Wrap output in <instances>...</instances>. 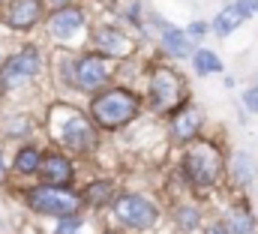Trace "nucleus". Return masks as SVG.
I'll use <instances>...</instances> for the list:
<instances>
[{
	"label": "nucleus",
	"instance_id": "ddd939ff",
	"mask_svg": "<svg viewBox=\"0 0 258 234\" xmlns=\"http://www.w3.org/2000/svg\"><path fill=\"white\" fill-rule=\"evenodd\" d=\"M222 231L225 234H255V219L246 207H234L225 213L222 219Z\"/></svg>",
	"mask_w": 258,
	"mask_h": 234
},
{
	"label": "nucleus",
	"instance_id": "6ab92c4d",
	"mask_svg": "<svg viewBox=\"0 0 258 234\" xmlns=\"http://www.w3.org/2000/svg\"><path fill=\"white\" fill-rule=\"evenodd\" d=\"M111 189H114V186H111L108 180H102V183H90L84 195H87V201L99 204V201H105V195H111Z\"/></svg>",
	"mask_w": 258,
	"mask_h": 234
},
{
	"label": "nucleus",
	"instance_id": "5701e85b",
	"mask_svg": "<svg viewBox=\"0 0 258 234\" xmlns=\"http://www.w3.org/2000/svg\"><path fill=\"white\" fill-rule=\"evenodd\" d=\"M243 102H246V108H249L252 114H258V90H246V93H243Z\"/></svg>",
	"mask_w": 258,
	"mask_h": 234
},
{
	"label": "nucleus",
	"instance_id": "dca6fc26",
	"mask_svg": "<svg viewBox=\"0 0 258 234\" xmlns=\"http://www.w3.org/2000/svg\"><path fill=\"white\" fill-rule=\"evenodd\" d=\"M162 42H165L168 54H174V57H186L189 54V36L183 30H177L174 24H165L162 27Z\"/></svg>",
	"mask_w": 258,
	"mask_h": 234
},
{
	"label": "nucleus",
	"instance_id": "f257e3e1",
	"mask_svg": "<svg viewBox=\"0 0 258 234\" xmlns=\"http://www.w3.org/2000/svg\"><path fill=\"white\" fill-rule=\"evenodd\" d=\"M183 168L192 183L198 186H210L216 183L222 174V153L210 144V141H198L186 150V159H183Z\"/></svg>",
	"mask_w": 258,
	"mask_h": 234
},
{
	"label": "nucleus",
	"instance_id": "6e6552de",
	"mask_svg": "<svg viewBox=\"0 0 258 234\" xmlns=\"http://www.w3.org/2000/svg\"><path fill=\"white\" fill-rule=\"evenodd\" d=\"M258 12V0H237V3H231V6H225L216 18H213V30L219 33V36H228L231 30H237L249 15H255Z\"/></svg>",
	"mask_w": 258,
	"mask_h": 234
},
{
	"label": "nucleus",
	"instance_id": "9d476101",
	"mask_svg": "<svg viewBox=\"0 0 258 234\" xmlns=\"http://www.w3.org/2000/svg\"><path fill=\"white\" fill-rule=\"evenodd\" d=\"M39 171H42V177H45L48 186H63V183L72 180V162H69L66 156H60V153H51V156L42 159Z\"/></svg>",
	"mask_w": 258,
	"mask_h": 234
},
{
	"label": "nucleus",
	"instance_id": "4468645a",
	"mask_svg": "<svg viewBox=\"0 0 258 234\" xmlns=\"http://www.w3.org/2000/svg\"><path fill=\"white\" fill-rule=\"evenodd\" d=\"M78 27H81V12H78V9H72V6H69V9H60V12H54V15H51V33H54V36H60V39H63V36H72Z\"/></svg>",
	"mask_w": 258,
	"mask_h": 234
},
{
	"label": "nucleus",
	"instance_id": "f03ea898",
	"mask_svg": "<svg viewBox=\"0 0 258 234\" xmlns=\"http://www.w3.org/2000/svg\"><path fill=\"white\" fill-rule=\"evenodd\" d=\"M135 111H138V99L129 90H108L99 99H93V120L99 126H108V129L132 120Z\"/></svg>",
	"mask_w": 258,
	"mask_h": 234
},
{
	"label": "nucleus",
	"instance_id": "b1692460",
	"mask_svg": "<svg viewBox=\"0 0 258 234\" xmlns=\"http://www.w3.org/2000/svg\"><path fill=\"white\" fill-rule=\"evenodd\" d=\"M204 33H207V24H204V21H195V24H189V36H195V39H198V36H204Z\"/></svg>",
	"mask_w": 258,
	"mask_h": 234
},
{
	"label": "nucleus",
	"instance_id": "f8f14e48",
	"mask_svg": "<svg viewBox=\"0 0 258 234\" xmlns=\"http://www.w3.org/2000/svg\"><path fill=\"white\" fill-rule=\"evenodd\" d=\"M93 45H96L102 54H111V57L126 54L129 51V39L123 36V33L111 30V27H99V30L93 33Z\"/></svg>",
	"mask_w": 258,
	"mask_h": 234
},
{
	"label": "nucleus",
	"instance_id": "f3484780",
	"mask_svg": "<svg viewBox=\"0 0 258 234\" xmlns=\"http://www.w3.org/2000/svg\"><path fill=\"white\" fill-rule=\"evenodd\" d=\"M192 63H195V72H198V75H210V72H222V60L216 57L213 51H207V48H201V51H195V54H192Z\"/></svg>",
	"mask_w": 258,
	"mask_h": 234
},
{
	"label": "nucleus",
	"instance_id": "393cba45",
	"mask_svg": "<svg viewBox=\"0 0 258 234\" xmlns=\"http://www.w3.org/2000/svg\"><path fill=\"white\" fill-rule=\"evenodd\" d=\"M0 180H3V159H0Z\"/></svg>",
	"mask_w": 258,
	"mask_h": 234
},
{
	"label": "nucleus",
	"instance_id": "0eeeda50",
	"mask_svg": "<svg viewBox=\"0 0 258 234\" xmlns=\"http://www.w3.org/2000/svg\"><path fill=\"white\" fill-rule=\"evenodd\" d=\"M36 69H39V54H36L33 48H24L21 54H15V57L3 66L0 84H3V87H15V84H21L24 78H30Z\"/></svg>",
	"mask_w": 258,
	"mask_h": 234
},
{
	"label": "nucleus",
	"instance_id": "7ed1b4c3",
	"mask_svg": "<svg viewBox=\"0 0 258 234\" xmlns=\"http://www.w3.org/2000/svg\"><path fill=\"white\" fill-rule=\"evenodd\" d=\"M27 201H30L33 210L48 213V216H63V219L72 216V213L78 210V204H81L78 195L66 192L60 186H36V189L27 192Z\"/></svg>",
	"mask_w": 258,
	"mask_h": 234
},
{
	"label": "nucleus",
	"instance_id": "1a4fd4ad",
	"mask_svg": "<svg viewBox=\"0 0 258 234\" xmlns=\"http://www.w3.org/2000/svg\"><path fill=\"white\" fill-rule=\"evenodd\" d=\"M75 78H78V87L84 90H96L105 78H108V63L102 57H81L78 60V69H75Z\"/></svg>",
	"mask_w": 258,
	"mask_h": 234
},
{
	"label": "nucleus",
	"instance_id": "a211bd4d",
	"mask_svg": "<svg viewBox=\"0 0 258 234\" xmlns=\"http://www.w3.org/2000/svg\"><path fill=\"white\" fill-rule=\"evenodd\" d=\"M42 165V156L33 150V147H27V150H21L18 153V159H15V168L21 171V174H33L36 168Z\"/></svg>",
	"mask_w": 258,
	"mask_h": 234
},
{
	"label": "nucleus",
	"instance_id": "4be33fe9",
	"mask_svg": "<svg viewBox=\"0 0 258 234\" xmlns=\"http://www.w3.org/2000/svg\"><path fill=\"white\" fill-rule=\"evenodd\" d=\"M78 228H81V219L78 216H66L60 222V228H57V234H78Z\"/></svg>",
	"mask_w": 258,
	"mask_h": 234
},
{
	"label": "nucleus",
	"instance_id": "20e7f679",
	"mask_svg": "<svg viewBox=\"0 0 258 234\" xmlns=\"http://www.w3.org/2000/svg\"><path fill=\"white\" fill-rule=\"evenodd\" d=\"M54 114L63 117V123H60V141H63L69 150L87 153V150L96 144L93 126L87 123V117H84V114H78L75 108H57Z\"/></svg>",
	"mask_w": 258,
	"mask_h": 234
},
{
	"label": "nucleus",
	"instance_id": "aec40b11",
	"mask_svg": "<svg viewBox=\"0 0 258 234\" xmlns=\"http://www.w3.org/2000/svg\"><path fill=\"white\" fill-rule=\"evenodd\" d=\"M234 177H237L240 183H246V180L252 177V159H249L246 153H237V159H234Z\"/></svg>",
	"mask_w": 258,
	"mask_h": 234
},
{
	"label": "nucleus",
	"instance_id": "a878e982",
	"mask_svg": "<svg viewBox=\"0 0 258 234\" xmlns=\"http://www.w3.org/2000/svg\"><path fill=\"white\" fill-rule=\"evenodd\" d=\"M51 3H69V0H51Z\"/></svg>",
	"mask_w": 258,
	"mask_h": 234
},
{
	"label": "nucleus",
	"instance_id": "423d86ee",
	"mask_svg": "<svg viewBox=\"0 0 258 234\" xmlns=\"http://www.w3.org/2000/svg\"><path fill=\"white\" fill-rule=\"evenodd\" d=\"M114 213L120 216V222H126L129 228H150L156 222V207L147 198L138 195H126L114 204Z\"/></svg>",
	"mask_w": 258,
	"mask_h": 234
},
{
	"label": "nucleus",
	"instance_id": "9b49d317",
	"mask_svg": "<svg viewBox=\"0 0 258 234\" xmlns=\"http://www.w3.org/2000/svg\"><path fill=\"white\" fill-rule=\"evenodd\" d=\"M36 18H39V0H15L6 12V24L18 30L36 24Z\"/></svg>",
	"mask_w": 258,
	"mask_h": 234
},
{
	"label": "nucleus",
	"instance_id": "412c9836",
	"mask_svg": "<svg viewBox=\"0 0 258 234\" xmlns=\"http://www.w3.org/2000/svg\"><path fill=\"white\" fill-rule=\"evenodd\" d=\"M177 222H180L183 231H186V228H195V225H198V210H195V207H183V210L177 213Z\"/></svg>",
	"mask_w": 258,
	"mask_h": 234
},
{
	"label": "nucleus",
	"instance_id": "39448f33",
	"mask_svg": "<svg viewBox=\"0 0 258 234\" xmlns=\"http://www.w3.org/2000/svg\"><path fill=\"white\" fill-rule=\"evenodd\" d=\"M150 102L156 111H171L183 102V78L171 69H156L150 78Z\"/></svg>",
	"mask_w": 258,
	"mask_h": 234
},
{
	"label": "nucleus",
	"instance_id": "2eb2a0df",
	"mask_svg": "<svg viewBox=\"0 0 258 234\" xmlns=\"http://www.w3.org/2000/svg\"><path fill=\"white\" fill-rule=\"evenodd\" d=\"M198 126H201V111L192 108V105H186L180 114L174 117V135L180 141H189L195 132H198Z\"/></svg>",
	"mask_w": 258,
	"mask_h": 234
}]
</instances>
